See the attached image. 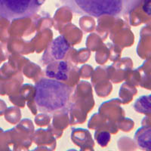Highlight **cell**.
<instances>
[{
	"instance_id": "cell-3",
	"label": "cell",
	"mask_w": 151,
	"mask_h": 151,
	"mask_svg": "<svg viewBox=\"0 0 151 151\" xmlns=\"http://www.w3.org/2000/svg\"><path fill=\"white\" fill-rule=\"evenodd\" d=\"M47 0H0V18L15 20L37 13Z\"/></svg>"
},
{
	"instance_id": "cell-8",
	"label": "cell",
	"mask_w": 151,
	"mask_h": 151,
	"mask_svg": "<svg viewBox=\"0 0 151 151\" xmlns=\"http://www.w3.org/2000/svg\"><path fill=\"white\" fill-rule=\"evenodd\" d=\"M110 139V134L108 132H101L100 133L99 136L98 137V142L101 146L104 147L108 144Z\"/></svg>"
},
{
	"instance_id": "cell-6",
	"label": "cell",
	"mask_w": 151,
	"mask_h": 151,
	"mask_svg": "<svg viewBox=\"0 0 151 151\" xmlns=\"http://www.w3.org/2000/svg\"><path fill=\"white\" fill-rule=\"evenodd\" d=\"M134 141L141 149L151 150V126H143L138 129L134 135Z\"/></svg>"
},
{
	"instance_id": "cell-7",
	"label": "cell",
	"mask_w": 151,
	"mask_h": 151,
	"mask_svg": "<svg viewBox=\"0 0 151 151\" xmlns=\"http://www.w3.org/2000/svg\"><path fill=\"white\" fill-rule=\"evenodd\" d=\"M134 109L138 113L145 114L151 113V94L140 97L134 102Z\"/></svg>"
},
{
	"instance_id": "cell-5",
	"label": "cell",
	"mask_w": 151,
	"mask_h": 151,
	"mask_svg": "<svg viewBox=\"0 0 151 151\" xmlns=\"http://www.w3.org/2000/svg\"><path fill=\"white\" fill-rule=\"evenodd\" d=\"M70 49V44L63 36H59L52 42L50 46V54L52 60H60Z\"/></svg>"
},
{
	"instance_id": "cell-2",
	"label": "cell",
	"mask_w": 151,
	"mask_h": 151,
	"mask_svg": "<svg viewBox=\"0 0 151 151\" xmlns=\"http://www.w3.org/2000/svg\"><path fill=\"white\" fill-rule=\"evenodd\" d=\"M72 89L54 79H42L36 84L35 102L39 110L54 113L64 109L70 98Z\"/></svg>"
},
{
	"instance_id": "cell-1",
	"label": "cell",
	"mask_w": 151,
	"mask_h": 151,
	"mask_svg": "<svg viewBox=\"0 0 151 151\" xmlns=\"http://www.w3.org/2000/svg\"><path fill=\"white\" fill-rule=\"evenodd\" d=\"M72 12L82 15L100 17H119L127 14L141 0H60Z\"/></svg>"
},
{
	"instance_id": "cell-4",
	"label": "cell",
	"mask_w": 151,
	"mask_h": 151,
	"mask_svg": "<svg viewBox=\"0 0 151 151\" xmlns=\"http://www.w3.org/2000/svg\"><path fill=\"white\" fill-rule=\"evenodd\" d=\"M69 68L65 61H59L48 64L45 74L51 79L56 80H67L68 79Z\"/></svg>"
}]
</instances>
